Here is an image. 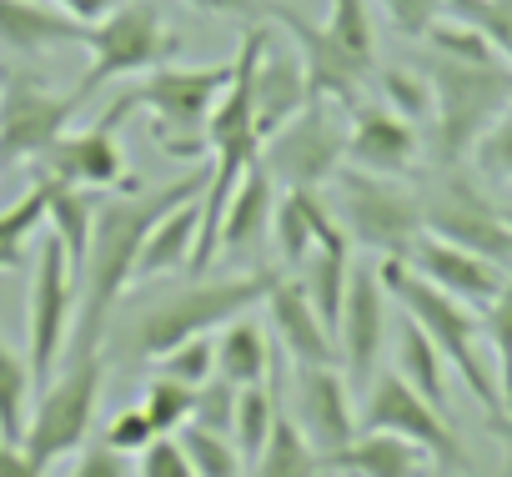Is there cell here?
<instances>
[{"label":"cell","instance_id":"6da1fadb","mask_svg":"<svg viewBox=\"0 0 512 477\" xmlns=\"http://www.w3.org/2000/svg\"><path fill=\"white\" fill-rule=\"evenodd\" d=\"M201 191H206V171H186L181 181H166L156 191L96 201L91 252H86V267H81V327L71 332V352H101L111 312H116L121 292L136 282V262H141L151 226L161 216H171L176 206L196 201Z\"/></svg>","mask_w":512,"mask_h":477},{"label":"cell","instance_id":"8d00e7d4","mask_svg":"<svg viewBox=\"0 0 512 477\" xmlns=\"http://www.w3.org/2000/svg\"><path fill=\"white\" fill-rule=\"evenodd\" d=\"M482 332L497 352V377H502V402H507V392H512V272H507L502 292L482 307Z\"/></svg>","mask_w":512,"mask_h":477},{"label":"cell","instance_id":"836d02e7","mask_svg":"<svg viewBox=\"0 0 512 477\" xmlns=\"http://www.w3.org/2000/svg\"><path fill=\"white\" fill-rule=\"evenodd\" d=\"M176 442L186 447L196 477H241V472H246V457H241L236 442L221 437V432H206V427H191V422H186V427L176 432Z\"/></svg>","mask_w":512,"mask_h":477},{"label":"cell","instance_id":"74e56055","mask_svg":"<svg viewBox=\"0 0 512 477\" xmlns=\"http://www.w3.org/2000/svg\"><path fill=\"white\" fill-rule=\"evenodd\" d=\"M236 382H226L221 372H211L201 387H196V407H191V427H206V432H221L231 437V422H236Z\"/></svg>","mask_w":512,"mask_h":477},{"label":"cell","instance_id":"8992f818","mask_svg":"<svg viewBox=\"0 0 512 477\" xmlns=\"http://www.w3.org/2000/svg\"><path fill=\"white\" fill-rule=\"evenodd\" d=\"M231 81V61L221 66H156L131 86L136 111L151 116V141L171 161L206 156V126Z\"/></svg>","mask_w":512,"mask_h":477},{"label":"cell","instance_id":"44dd1931","mask_svg":"<svg viewBox=\"0 0 512 477\" xmlns=\"http://www.w3.org/2000/svg\"><path fill=\"white\" fill-rule=\"evenodd\" d=\"M422 151V136L407 116L392 106H352L347 111V161L377 176H402L412 171Z\"/></svg>","mask_w":512,"mask_h":477},{"label":"cell","instance_id":"83f0119b","mask_svg":"<svg viewBox=\"0 0 512 477\" xmlns=\"http://www.w3.org/2000/svg\"><path fill=\"white\" fill-rule=\"evenodd\" d=\"M412 392H422L437 412H447V357L432 347V337L412 322V317H402V327H397V367H392ZM452 417V412H447Z\"/></svg>","mask_w":512,"mask_h":477},{"label":"cell","instance_id":"c3c4849f","mask_svg":"<svg viewBox=\"0 0 512 477\" xmlns=\"http://www.w3.org/2000/svg\"><path fill=\"white\" fill-rule=\"evenodd\" d=\"M492 432H502V437H512V422H507V412H502V417H492Z\"/></svg>","mask_w":512,"mask_h":477},{"label":"cell","instance_id":"5bb4252c","mask_svg":"<svg viewBox=\"0 0 512 477\" xmlns=\"http://www.w3.org/2000/svg\"><path fill=\"white\" fill-rule=\"evenodd\" d=\"M357 422L372 427V432H397V437L417 442V447H422L432 462H442V467H462V472L472 467L467 452H462V437H457L452 417L437 412L422 392H412L397 372H377V377H372L367 397L357 402Z\"/></svg>","mask_w":512,"mask_h":477},{"label":"cell","instance_id":"e0dca14e","mask_svg":"<svg viewBox=\"0 0 512 477\" xmlns=\"http://www.w3.org/2000/svg\"><path fill=\"white\" fill-rule=\"evenodd\" d=\"M287 402H292V422L302 427V437L322 452V462L332 452H342L362 422H357V397L342 377V367H292V387H287Z\"/></svg>","mask_w":512,"mask_h":477},{"label":"cell","instance_id":"ee69618b","mask_svg":"<svg viewBox=\"0 0 512 477\" xmlns=\"http://www.w3.org/2000/svg\"><path fill=\"white\" fill-rule=\"evenodd\" d=\"M71 477H126V457L111 452L106 442H86L76 467H71Z\"/></svg>","mask_w":512,"mask_h":477},{"label":"cell","instance_id":"7c38bea8","mask_svg":"<svg viewBox=\"0 0 512 477\" xmlns=\"http://www.w3.org/2000/svg\"><path fill=\"white\" fill-rule=\"evenodd\" d=\"M76 297H81V277L66 247L56 242V231H46L36 252V272H31V302H26V362H31V377L41 382L56 377V362L71 342Z\"/></svg>","mask_w":512,"mask_h":477},{"label":"cell","instance_id":"484cf974","mask_svg":"<svg viewBox=\"0 0 512 477\" xmlns=\"http://www.w3.org/2000/svg\"><path fill=\"white\" fill-rule=\"evenodd\" d=\"M427 452L397 432H372L362 427L342 452L327 457V472H352V477H422Z\"/></svg>","mask_w":512,"mask_h":477},{"label":"cell","instance_id":"bcb514c9","mask_svg":"<svg viewBox=\"0 0 512 477\" xmlns=\"http://www.w3.org/2000/svg\"><path fill=\"white\" fill-rule=\"evenodd\" d=\"M51 6L66 11L71 21H81V26H96L101 16H111V11L121 6V0H51Z\"/></svg>","mask_w":512,"mask_h":477},{"label":"cell","instance_id":"cb8c5ba5","mask_svg":"<svg viewBox=\"0 0 512 477\" xmlns=\"http://www.w3.org/2000/svg\"><path fill=\"white\" fill-rule=\"evenodd\" d=\"M282 347L272 342V332L262 322H251V317H236L221 327L216 337V372L236 387H262V382H277L282 387Z\"/></svg>","mask_w":512,"mask_h":477},{"label":"cell","instance_id":"ba28073f","mask_svg":"<svg viewBox=\"0 0 512 477\" xmlns=\"http://www.w3.org/2000/svg\"><path fill=\"white\" fill-rule=\"evenodd\" d=\"M337 186V221L347 231V242L377 252V257H407L412 242L422 236V201L402 176H377L362 166H342L332 176Z\"/></svg>","mask_w":512,"mask_h":477},{"label":"cell","instance_id":"f546056e","mask_svg":"<svg viewBox=\"0 0 512 477\" xmlns=\"http://www.w3.org/2000/svg\"><path fill=\"white\" fill-rule=\"evenodd\" d=\"M322 472H327L322 452L302 437V427L292 417H277L267 447L251 462V477H322Z\"/></svg>","mask_w":512,"mask_h":477},{"label":"cell","instance_id":"f6af8a7d","mask_svg":"<svg viewBox=\"0 0 512 477\" xmlns=\"http://www.w3.org/2000/svg\"><path fill=\"white\" fill-rule=\"evenodd\" d=\"M191 11H201V16H216V21H256L262 16V0H186Z\"/></svg>","mask_w":512,"mask_h":477},{"label":"cell","instance_id":"3957f363","mask_svg":"<svg viewBox=\"0 0 512 477\" xmlns=\"http://www.w3.org/2000/svg\"><path fill=\"white\" fill-rule=\"evenodd\" d=\"M277 277L282 272H272V267H256L246 277H216V282L211 277H191L186 287L146 302L141 317H136V327H131L136 357H151L156 362V357H166L171 347H181L191 337L221 332L226 322L246 317L256 302H267V292H272Z\"/></svg>","mask_w":512,"mask_h":477},{"label":"cell","instance_id":"4dcf8cb0","mask_svg":"<svg viewBox=\"0 0 512 477\" xmlns=\"http://www.w3.org/2000/svg\"><path fill=\"white\" fill-rule=\"evenodd\" d=\"M282 417V387L277 382H262V387H241L236 392V422H231V442L236 452L246 457V467L256 462V452L267 447L272 427Z\"/></svg>","mask_w":512,"mask_h":477},{"label":"cell","instance_id":"ac0fdd59","mask_svg":"<svg viewBox=\"0 0 512 477\" xmlns=\"http://www.w3.org/2000/svg\"><path fill=\"white\" fill-rule=\"evenodd\" d=\"M267 317H272V342L282 347V357L292 367H342L337 357V337L322 322L317 302L307 297L302 277H277L267 292Z\"/></svg>","mask_w":512,"mask_h":477},{"label":"cell","instance_id":"f35d334b","mask_svg":"<svg viewBox=\"0 0 512 477\" xmlns=\"http://www.w3.org/2000/svg\"><path fill=\"white\" fill-rule=\"evenodd\" d=\"M452 16L467 21V26H477L492 41V51L512 66V0H462Z\"/></svg>","mask_w":512,"mask_h":477},{"label":"cell","instance_id":"7402d4cb","mask_svg":"<svg viewBox=\"0 0 512 477\" xmlns=\"http://www.w3.org/2000/svg\"><path fill=\"white\" fill-rule=\"evenodd\" d=\"M272 236H277L282 267H292V272H302L307 257L322 247H352L337 211L322 201V191H282V201L272 211Z\"/></svg>","mask_w":512,"mask_h":477},{"label":"cell","instance_id":"4fadbf2b","mask_svg":"<svg viewBox=\"0 0 512 477\" xmlns=\"http://www.w3.org/2000/svg\"><path fill=\"white\" fill-rule=\"evenodd\" d=\"M81 111L76 91H51L31 71H6L0 76V166L41 161Z\"/></svg>","mask_w":512,"mask_h":477},{"label":"cell","instance_id":"7a4b0ae2","mask_svg":"<svg viewBox=\"0 0 512 477\" xmlns=\"http://www.w3.org/2000/svg\"><path fill=\"white\" fill-rule=\"evenodd\" d=\"M262 16H272L277 26L292 31L297 56L312 81V96H332L347 111L362 106L357 91L377 76V31H372L367 0H332L327 26L307 21L297 6H262Z\"/></svg>","mask_w":512,"mask_h":477},{"label":"cell","instance_id":"b9f144b4","mask_svg":"<svg viewBox=\"0 0 512 477\" xmlns=\"http://www.w3.org/2000/svg\"><path fill=\"white\" fill-rule=\"evenodd\" d=\"M101 442H106L111 452H121V457H141V452L156 442V427H151V417H146L141 407H126V412L111 417V427H106Z\"/></svg>","mask_w":512,"mask_h":477},{"label":"cell","instance_id":"ab89813d","mask_svg":"<svg viewBox=\"0 0 512 477\" xmlns=\"http://www.w3.org/2000/svg\"><path fill=\"white\" fill-rule=\"evenodd\" d=\"M156 362H161V377H176V382H186V387H201V382L216 372V342H211V337H191V342L171 347V352L156 357Z\"/></svg>","mask_w":512,"mask_h":477},{"label":"cell","instance_id":"d590c367","mask_svg":"<svg viewBox=\"0 0 512 477\" xmlns=\"http://www.w3.org/2000/svg\"><path fill=\"white\" fill-rule=\"evenodd\" d=\"M372 81L382 86V106H392V111H397V116H407L412 126H417L422 116H432V81H427L422 71L382 66Z\"/></svg>","mask_w":512,"mask_h":477},{"label":"cell","instance_id":"681fc988","mask_svg":"<svg viewBox=\"0 0 512 477\" xmlns=\"http://www.w3.org/2000/svg\"><path fill=\"white\" fill-rule=\"evenodd\" d=\"M507 412H512V392H507Z\"/></svg>","mask_w":512,"mask_h":477},{"label":"cell","instance_id":"d4e9b609","mask_svg":"<svg viewBox=\"0 0 512 477\" xmlns=\"http://www.w3.org/2000/svg\"><path fill=\"white\" fill-rule=\"evenodd\" d=\"M272 211H277V181H272L267 161H256V166L241 176V186L231 191L226 211H221L216 257H221V252H236V257H241V252H251V247L267 236V226H272Z\"/></svg>","mask_w":512,"mask_h":477},{"label":"cell","instance_id":"1f68e13d","mask_svg":"<svg viewBox=\"0 0 512 477\" xmlns=\"http://www.w3.org/2000/svg\"><path fill=\"white\" fill-rule=\"evenodd\" d=\"M31 362L0 337V437L6 442H21L26 437V422H31Z\"/></svg>","mask_w":512,"mask_h":477},{"label":"cell","instance_id":"d6a6232c","mask_svg":"<svg viewBox=\"0 0 512 477\" xmlns=\"http://www.w3.org/2000/svg\"><path fill=\"white\" fill-rule=\"evenodd\" d=\"M46 201H51V186L36 176V186H31L16 206L0 211V272H16V267L26 262L31 236H36V226L46 221Z\"/></svg>","mask_w":512,"mask_h":477},{"label":"cell","instance_id":"9a60e30c","mask_svg":"<svg viewBox=\"0 0 512 477\" xmlns=\"http://www.w3.org/2000/svg\"><path fill=\"white\" fill-rule=\"evenodd\" d=\"M126 116H136L131 91L116 96L86 131H76V136L66 131V136L41 156V176H51V181H61V186H81V191H111V186H131V191H136V181L126 176L131 166H126L121 136H116V126H126Z\"/></svg>","mask_w":512,"mask_h":477},{"label":"cell","instance_id":"4316f807","mask_svg":"<svg viewBox=\"0 0 512 477\" xmlns=\"http://www.w3.org/2000/svg\"><path fill=\"white\" fill-rule=\"evenodd\" d=\"M196 236H201V196L176 206L171 216H161L141 247V262H136V282H151V277H171V272H186L191 267V252H196Z\"/></svg>","mask_w":512,"mask_h":477},{"label":"cell","instance_id":"603a6c76","mask_svg":"<svg viewBox=\"0 0 512 477\" xmlns=\"http://www.w3.org/2000/svg\"><path fill=\"white\" fill-rule=\"evenodd\" d=\"M86 31L91 26L71 21L51 0H0V51H11L21 61H41V56L86 46Z\"/></svg>","mask_w":512,"mask_h":477},{"label":"cell","instance_id":"7bdbcfd3","mask_svg":"<svg viewBox=\"0 0 512 477\" xmlns=\"http://www.w3.org/2000/svg\"><path fill=\"white\" fill-rule=\"evenodd\" d=\"M136 477H196V467H191L186 447H181L176 432H171V437H156V442L141 452V472H136Z\"/></svg>","mask_w":512,"mask_h":477},{"label":"cell","instance_id":"e575fe53","mask_svg":"<svg viewBox=\"0 0 512 477\" xmlns=\"http://www.w3.org/2000/svg\"><path fill=\"white\" fill-rule=\"evenodd\" d=\"M191 407H196V387H186V382H176V377H161V372L146 382V402H141V412L151 417L156 437L181 432V427L191 422Z\"/></svg>","mask_w":512,"mask_h":477},{"label":"cell","instance_id":"9c48e42d","mask_svg":"<svg viewBox=\"0 0 512 477\" xmlns=\"http://www.w3.org/2000/svg\"><path fill=\"white\" fill-rule=\"evenodd\" d=\"M101 382H106V357L101 352H71V362L51 377V387L31 407V422H26V437H21L26 457L41 472L91 442L96 407H101Z\"/></svg>","mask_w":512,"mask_h":477},{"label":"cell","instance_id":"ffe728a7","mask_svg":"<svg viewBox=\"0 0 512 477\" xmlns=\"http://www.w3.org/2000/svg\"><path fill=\"white\" fill-rule=\"evenodd\" d=\"M307 101H312V81H307L297 46H277V36L267 31L262 51H256V66H251V111H256L262 141L272 131H282Z\"/></svg>","mask_w":512,"mask_h":477},{"label":"cell","instance_id":"52a82bcc","mask_svg":"<svg viewBox=\"0 0 512 477\" xmlns=\"http://www.w3.org/2000/svg\"><path fill=\"white\" fill-rule=\"evenodd\" d=\"M86 51H91V66L76 81L81 101H91L101 86H116L126 76H146L156 66H171L181 51V36L166 26L156 0H121L111 16H101L86 31Z\"/></svg>","mask_w":512,"mask_h":477},{"label":"cell","instance_id":"d6986e66","mask_svg":"<svg viewBox=\"0 0 512 477\" xmlns=\"http://www.w3.org/2000/svg\"><path fill=\"white\" fill-rule=\"evenodd\" d=\"M417 277H427L432 287H442L447 297H457V302H467V307H487L497 292H502V282H507V267H497V262H487V257H477V252H467V247H452V242H442V236H417L412 242V252L402 257Z\"/></svg>","mask_w":512,"mask_h":477},{"label":"cell","instance_id":"30bf717a","mask_svg":"<svg viewBox=\"0 0 512 477\" xmlns=\"http://www.w3.org/2000/svg\"><path fill=\"white\" fill-rule=\"evenodd\" d=\"M262 161L282 191H322L347 166V106L312 96L282 131L262 141Z\"/></svg>","mask_w":512,"mask_h":477},{"label":"cell","instance_id":"2e32d148","mask_svg":"<svg viewBox=\"0 0 512 477\" xmlns=\"http://www.w3.org/2000/svg\"><path fill=\"white\" fill-rule=\"evenodd\" d=\"M382 342H387V287H382V272L372 262H352L342 317H337V357H342V377H347L357 402L367 397V387L377 377Z\"/></svg>","mask_w":512,"mask_h":477},{"label":"cell","instance_id":"7dc6e473","mask_svg":"<svg viewBox=\"0 0 512 477\" xmlns=\"http://www.w3.org/2000/svg\"><path fill=\"white\" fill-rule=\"evenodd\" d=\"M0 477H46V472L26 457L21 442H6V437H0Z\"/></svg>","mask_w":512,"mask_h":477},{"label":"cell","instance_id":"f1b7e54d","mask_svg":"<svg viewBox=\"0 0 512 477\" xmlns=\"http://www.w3.org/2000/svg\"><path fill=\"white\" fill-rule=\"evenodd\" d=\"M41 181L51 186V201H46V221H51L56 242L66 247V257H71V267H76V277H81V267H86V252H91L96 201H86V191H81V186H61V181H51V176H41Z\"/></svg>","mask_w":512,"mask_h":477},{"label":"cell","instance_id":"60d3db41","mask_svg":"<svg viewBox=\"0 0 512 477\" xmlns=\"http://www.w3.org/2000/svg\"><path fill=\"white\" fill-rule=\"evenodd\" d=\"M472 156H477V166H482L487 176L512 181V106L482 131V141L472 146Z\"/></svg>","mask_w":512,"mask_h":477},{"label":"cell","instance_id":"277c9868","mask_svg":"<svg viewBox=\"0 0 512 477\" xmlns=\"http://www.w3.org/2000/svg\"><path fill=\"white\" fill-rule=\"evenodd\" d=\"M382 287H387V297L402 307V317H412L427 337H432V347L447 357V367L467 382V392L487 407V417H502L507 412V402H502V392H497V382H492V372L482 367V357H477V337H482V322L472 317V307L467 302H457V297H447L442 287H432L427 277H417L402 257H382Z\"/></svg>","mask_w":512,"mask_h":477},{"label":"cell","instance_id":"5b68a950","mask_svg":"<svg viewBox=\"0 0 512 477\" xmlns=\"http://www.w3.org/2000/svg\"><path fill=\"white\" fill-rule=\"evenodd\" d=\"M432 121H437V166H462L482 131L512 106V71L502 61H457L432 51Z\"/></svg>","mask_w":512,"mask_h":477},{"label":"cell","instance_id":"8fae6325","mask_svg":"<svg viewBox=\"0 0 512 477\" xmlns=\"http://www.w3.org/2000/svg\"><path fill=\"white\" fill-rule=\"evenodd\" d=\"M442 176L417 191L422 201V231L427 236H442L452 247H467L497 267L512 272V221L457 171V166H437Z\"/></svg>","mask_w":512,"mask_h":477}]
</instances>
